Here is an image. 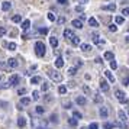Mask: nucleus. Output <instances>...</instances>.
Returning a JSON list of instances; mask_svg holds the SVG:
<instances>
[{
    "label": "nucleus",
    "mask_w": 129,
    "mask_h": 129,
    "mask_svg": "<svg viewBox=\"0 0 129 129\" xmlns=\"http://www.w3.org/2000/svg\"><path fill=\"white\" fill-rule=\"evenodd\" d=\"M0 106H3V107H6V106H7V103H6V102H0Z\"/></svg>",
    "instance_id": "nucleus-57"
},
{
    "label": "nucleus",
    "mask_w": 129,
    "mask_h": 129,
    "mask_svg": "<svg viewBox=\"0 0 129 129\" xmlns=\"http://www.w3.org/2000/svg\"><path fill=\"white\" fill-rule=\"evenodd\" d=\"M5 34H6V28L5 26H0V36H3Z\"/></svg>",
    "instance_id": "nucleus-46"
},
{
    "label": "nucleus",
    "mask_w": 129,
    "mask_h": 129,
    "mask_svg": "<svg viewBox=\"0 0 129 129\" xmlns=\"http://www.w3.org/2000/svg\"><path fill=\"white\" fill-rule=\"evenodd\" d=\"M55 67H57V68H61V67H64V59L61 58V57H58V58L55 59Z\"/></svg>",
    "instance_id": "nucleus-20"
},
{
    "label": "nucleus",
    "mask_w": 129,
    "mask_h": 129,
    "mask_svg": "<svg viewBox=\"0 0 129 129\" xmlns=\"http://www.w3.org/2000/svg\"><path fill=\"white\" fill-rule=\"evenodd\" d=\"M48 87H49V84H48L47 81H44V83L41 84V90H42V91H47V90H48Z\"/></svg>",
    "instance_id": "nucleus-33"
},
{
    "label": "nucleus",
    "mask_w": 129,
    "mask_h": 129,
    "mask_svg": "<svg viewBox=\"0 0 129 129\" xmlns=\"http://www.w3.org/2000/svg\"><path fill=\"white\" fill-rule=\"evenodd\" d=\"M7 65H9V67H12V68H16V67L19 65V62H18V59L9 58V59H7Z\"/></svg>",
    "instance_id": "nucleus-12"
},
{
    "label": "nucleus",
    "mask_w": 129,
    "mask_h": 129,
    "mask_svg": "<svg viewBox=\"0 0 129 129\" xmlns=\"http://www.w3.org/2000/svg\"><path fill=\"white\" fill-rule=\"evenodd\" d=\"M78 3H81V5H86V3H88V0H77Z\"/></svg>",
    "instance_id": "nucleus-56"
},
{
    "label": "nucleus",
    "mask_w": 129,
    "mask_h": 129,
    "mask_svg": "<svg viewBox=\"0 0 129 129\" xmlns=\"http://www.w3.org/2000/svg\"><path fill=\"white\" fill-rule=\"evenodd\" d=\"M39 34H41V35H47L48 34V28H41V29H39Z\"/></svg>",
    "instance_id": "nucleus-44"
},
{
    "label": "nucleus",
    "mask_w": 129,
    "mask_h": 129,
    "mask_svg": "<svg viewBox=\"0 0 129 129\" xmlns=\"http://www.w3.org/2000/svg\"><path fill=\"white\" fill-rule=\"evenodd\" d=\"M99 115H100V117L102 119H106V117L109 116V110H107V107H100V110H99Z\"/></svg>",
    "instance_id": "nucleus-10"
},
{
    "label": "nucleus",
    "mask_w": 129,
    "mask_h": 129,
    "mask_svg": "<svg viewBox=\"0 0 129 129\" xmlns=\"http://www.w3.org/2000/svg\"><path fill=\"white\" fill-rule=\"evenodd\" d=\"M7 48H9V51H15L16 49V44L15 42H10V44H7Z\"/></svg>",
    "instance_id": "nucleus-35"
},
{
    "label": "nucleus",
    "mask_w": 129,
    "mask_h": 129,
    "mask_svg": "<svg viewBox=\"0 0 129 129\" xmlns=\"http://www.w3.org/2000/svg\"><path fill=\"white\" fill-rule=\"evenodd\" d=\"M112 128H113V123H109V122L105 123V129H112Z\"/></svg>",
    "instance_id": "nucleus-48"
},
{
    "label": "nucleus",
    "mask_w": 129,
    "mask_h": 129,
    "mask_svg": "<svg viewBox=\"0 0 129 129\" xmlns=\"http://www.w3.org/2000/svg\"><path fill=\"white\" fill-rule=\"evenodd\" d=\"M45 44L42 41H36L35 42V54L38 55V57H44L45 55Z\"/></svg>",
    "instance_id": "nucleus-1"
},
{
    "label": "nucleus",
    "mask_w": 129,
    "mask_h": 129,
    "mask_svg": "<svg viewBox=\"0 0 129 129\" xmlns=\"http://www.w3.org/2000/svg\"><path fill=\"white\" fill-rule=\"evenodd\" d=\"M91 36H93V42H94V44H97V45H103V44H105L103 39H100L99 34H93Z\"/></svg>",
    "instance_id": "nucleus-11"
},
{
    "label": "nucleus",
    "mask_w": 129,
    "mask_h": 129,
    "mask_svg": "<svg viewBox=\"0 0 129 129\" xmlns=\"http://www.w3.org/2000/svg\"><path fill=\"white\" fill-rule=\"evenodd\" d=\"M25 125H26V119H25L23 116H19L18 117V126L19 128H23Z\"/></svg>",
    "instance_id": "nucleus-18"
},
{
    "label": "nucleus",
    "mask_w": 129,
    "mask_h": 129,
    "mask_svg": "<svg viewBox=\"0 0 129 129\" xmlns=\"http://www.w3.org/2000/svg\"><path fill=\"white\" fill-rule=\"evenodd\" d=\"M61 103H62V107H64V109H71V102H70V100L62 99V102H61Z\"/></svg>",
    "instance_id": "nucleus-25"
},
{
    "label": "nucleus",
    "mask_w": 129,
    "mask_h": 129,
    "mask_svg": "<svg viewBox=\"0 0 129 129\" xmlns=\"http://www.w3.org/2000/svg\"><path fill=\"white\" fill-rule=\"evenodd\" d=\"M29 103H30V99H29V97H22L19 105H20V106H28Z\"/></svg>",
    "instance_id": "nucleus-23"
},
{
    "label": "nucleus",
    "mask_w": 129,
    "mask_h": 129,
    "mask_svg": "<svg viewBox=\"0 0 129 129\" xmlns=\"http://www.w3.org/2000/svg\"><path fill=\"white\" fill-rule=\"evenodd\" d=\"M122 15L123 16H129V7H123L122 9Z\"/></svg>",
    "instance_id": "nucleus-41"
},
{
    "label": "nucleus",
    "mask_w": 129,
    "mask_h": 129,
    "mask_svg": "<svg viewBox=\"0 0 129 129\" xmlns=\"http://www.w3.org/2000/svg\"><path fill=\"white\" fill-rule=\"evenodd\" d=\"M93 100L96 102V103H102L103 102V97L100 96V93L97 91V93H94V97H93Z\"/></svg>",
    "instance_id": "nucleus-22"
},
{
    "label": "nucleus",
    "mask_w": 129,
    "mask_h": 129,
    "mask_svg": "<svg viewBox=\"0 0 129 129\" xmlns=\"http://www.w3.org/2000/svg\"><path fill=\"white\" fill-rule=\"evenodd\" d=\"M47 125V120L44 119H39V117H32V128L36 129V128H44Z\"/></svg>",
    "instance_id": "nucleus-2"
},
{
    "label": "nucleus",
    "mask_w": 129,
    "mask_h": 129,
    "mask_svg": "<svg viewBox=\"0 0 129 129\" xmlns=\"http://www.w3.org/2000/svg\"><path fill=\"white\" fill-rule=\"evenodd\" d=\"M76 12H83V6H77L76 7Z\"/></svg>",
    "instance_id": "nucleus-55"
},
{
    "label": "nucleus",
    "mask_w": 129,
    "mask_h": 129,
    "mask_svg": "<svg viewBox=\"0 0 129 129\" xmlns=\"http://www.w3.org/2000/svg\"><path fill=\"white\" fill-rule=\"evenodd\" d=\"M58 23H65V18H62V16H61V18H58Z\"/></svg>",
    "instance_id": "nucleus-52"
},
{
    "label": "nucleus",
    "mask_w": 129,
    "mask_h": 129,
    "mask_svg": "<svg viewBox=\"0 0 129 129\" xmlns=\"http://www.w3.org/2000/svg\"><path fill=\"white\" fill-rule=\"evenodd\" d=\"M80 38H78V36H74V38H73V39H71V44H73V45H74V47H77V45H80Z\"/></svg>",
    "instance_id": "nucleus-26"
},
{
    "label": "nucleus",
    "mask_w": 129,
    "mask_h": 129,
    "mask_svg": "<svg viewBox=\"0 0 129 129\" xmlns=\"http://www.w3.org/2000/svg\"><path fill=\"white\" fill-rule=\"evenodd\" d=\"M48 76L51 77V80H54V81H57V83L62 81V76L59 74L58 71H55V70H49L48 71Z\"/></svg>",
    "instance_id": "nucleus-3"
},
{
    "label": "nucleus",
    "mask_w": 129,
    "mask_h": 129,
    "mask_svg": "<svg viewBox=\"0 0 129 129\" xmlns=\"http://www.w3.org/2000/svg\"><path fill=\"white\" fill-rule=\"evenodd\" d=\"M76 103H77V105H80V106H86V105H87V99H86L84 96H77Z\"/></svg>",
    "instance_id": "nucleus-9"
},
{
    "label": "nucleus",
    "mask_w": 129,
    "mask_h": 129,
    "mask_svg": "<svg viewBox=\"0 0 129 129\" xmlns=\"http://www.w3.org/2000/svg\"><path fill=\"white\" fill-rule=\"evenodd\" d=\"M109 29H110L112 32H116V30H117V26H116V25H110V26H109Z\"/></svg>",
    "instance_id": "nucleus-50"
},
{
    "label": "nucleus",
    "mask_w": 129,
    "mask_h": 129,
    "mask_svg": "<svg viewBox=\"0 0 129 129\" xmlns=\"http://www.w3.org/2000/svg\"><path fill=\"white\" fill-rule=\"evenodd\" d=\"M38 83H41V77H32L30 78V84H38Z\"/></svg>",
    "instance_id": "nucleus-28"
},
{
    "label": "nucleus",
    "mask_w": 129,
    "mask_h": 129,
    "mask_svg": "<svg viewBox=\"0 0 129 129\" xmlns=\"http://www.w3.org/2000/svg\"><path fill=\"white\" fill-rule=\"evenodd\" d=\"M117 115H119V120H120V122H126V119H128V115H125V112L123 110H119V113H117Z\"/></svg>",
    "instance_id": "nucleus-16"
},
{
    "label": "nucleus",
    "mask_w": 129,
    "mask_h": 129,
    "mask_svg": "<svg viewBox=\"0 0 129 129\" xmlns=\"http://www.w3.org/2000/svg\"><path fill=\"white\" fill-rule=\"evenodd\" d=\"M128 116H129V112H128Z\"/></svg>",
    "instance_id": "nucleus-60"
},
{
    "label": "nucleus",
    "mask_w": 129,
    "mask_h": 129,
    "mask_svg": "<svg viewBox=\"0 0 129 129\" xmlns=\"http://www.w3.org/2000/svg\"><path fill=\"white\" fill-rule=\"evenodd\" d=\"M12 20L13 22H16V23H19V22L22 20V16H20V15H15V16L12 18Z\"/></svg>",
    "instance_id": "nucleus-32"
},
{
    "label": "nucleus",
    "mask_w": 129,
    "mask_h": 129,
    "mask_svg": "<svg viewBox=\"0 0 129 129\" xmlns=\"http://www.w3.org/2000/svg\"><path fill=\"white\" fill-rule=\"evenodd\" d=\"M68 123H70L71 126H77V125H78V120L74 119V117H70V119H68Z\"/></svg>",
    "instance_id": "nucleus-27"
},
{
    "label": "nucleus",
    "mask_w": 129,
    "mask_h": 129,
    "mask_svg": "<svg viewBox=\"0 0 129 129\" xmlns=\"http://www.w3.org/2000/svg\"><path fill=\"white\" fill-rule=\"evenodd\" d=\"M123 86H129V74L126 76V78H123Z\"/></svg>",
    "instance_id": "nucleus-47"
},
{
    "label": "nucleus",
    "mask_w": 129,
    "mask_h": 129,
    "mask_svg": "<svg viewBox=\"0 0 129 129\" xmlns=\"http://www.w3.org/2000/svg\"><path fill=\"white\" fill-rule=\"evenodd\" d=\"M71 25H73L74 28H77V29H81L83 28V22L81 20H78V19H74V20L71 22Z\"/></svg>",
    "instance_id": "nucleus-13"
},
{
    "label": "nucleus",
    "mask_w": 129,
    "mask_h": 129,
    "mask_svg": "<svg viewBox=\"0 0 129 129\" xmlns=\"http://www.w3.org/2000/svg\"><path fill=\"white\" fill-rule=\"evenodd\" d=\"M10 7H12V3L10 2H3L2 3V10H5V12L10 10Z\"/></svg>",
    "instance_id": "nucleus-14"
},
{
    "label": "nucleus",
    "mask_w": 129,
    "mask_h": 129,
    "mask_svg": "<svg viewBox=\"0 0 129 129\" xmlns=\"http://www.w3.org/2000/svg\"><path fill=\"white\" fill-rule=\"evenodd\" d=\"M18 94H19V96H20V94H26V88H19Z\"/></svg>",
    "instance_id": "nucleus-51"
},
{
    "label": "nucleus",
    "mask_w": 129,
    "mask_h": 129,
    "mask_svg": "<svg viewBox=\"0 0 129 129\" xmlns=\"http://www.w3.org/2000/svg\"><path fill=\"white\" fill-rule=\"evenodd\" d=\"M115 96H116V99L120 102V103H126L128 100H126V96H125V93H123L122 90H116L115 91Z\"/></svg>",
    "instance_id": "nucleus-5"
},
{
    "label": "nucleus",
    "mask_w": 129,
    "mask_h": 129,
    "mask_svg": "<svg viewBox=\"0 0 129 129\" xmlns=\"http://www.w3.org/2000/svg\"><path fill=\"white\" fill-rule=\"evenodd\" d=\"M29 28H30V22L28 20V19H26V20H23V22H22V29H23V30H28Z\"/></svg>",
    "instance_id": "nucleus-24"
},
{
    "label": "nucleus",
    "mask_w": 129,
    "mask_h": 129,
    "mask_svg": "<svg viewBox=\"0 0 129 129\" xmlns=\"http://www.w3.org/2000/svg\"><path fill=\"white\" fill-rule=\"evenodd\" d=\"M110 68H112V70H116V68H117V62L115 61V59H112V61H110Z\"/></svg>",
    "instance_id": "nucleus-38"
},
{
    "label": "nucleus",
    "mask_w": 129,
    "mask_h": 129,
    "mask_svg": "<svg viewBox=\"0 0 129 129\" xmlns=\"http://www.w3.org/2000/svg\"><path fill=\"white\" fill-rule=\"evenodd\" d=\"M51 122L52 123H58V116H57V115H51Z\"/></svg>",
    "instance_id": "nucleus-40"
},
{
    "label": "nucleus",
    "mask_w": 129,
    "mask_h": 129,
    "mask_svg": "<svg viewBox=\"0 0 129 129\" xmlns=\"http://www.w3.org/2000/svg\"><path fill=\"white\" fill-rule=\"evenodd\" d=\"M88 129H99V125H97V123H91V125L88 126Z\"/></svg>",
    "instance_id": "nucleus-49"
},
{
    "label": "nucleus",
    "mask_w": 129,
    "mask_h": 129,
    "mask_svg": "<svg viewBox=\"0 0 129 129\" xmlns=\"http://www.w3.org/2000/svg\"><path fill=\"white\" fill-rule=\"evenodd\" d=\"M32 99H34V100H38V99H39V91H38V90H35V91L32 93Z\"/></svg>",
    "instance_id": "nucleus-39"
},
{
    "label": "nucleus",
    "mask_w": 129,
    "mask_h": 129,
    "mask_svg": "<svg viewBox=\"0 0 129 129\" xmlns=\"http://www.w3.org/2000/svg\"><path fill=\"white\" fill-rule=\"evenodd\" d=\"M96 62H97V64H100V62H103V61H102V58H96Z\"/></svg>",
    "instance_id": "nucleus-58"
},
{
    "label": "nucleus",
    "mask_w": 129,
    "mask_h": 129,
    "mask_svg": "<svg viewBox=\"0 0 129 129\" xmlns=\"http://www.w3.org/2000/svg\"><path fill=\"white\" fill-rule=\"evenodd\" d=\"M19 80H20V77H19L18 74H13V76H10V77H9V81H7L9 87H12V86H16V84H19Z\"/></svg>",
    "instance_id": "nucleus-4"
},
{
    "label": "nucleus",
    "mask_w": 129,
    "mask_h": 129,
    "mask_svg": "<svg viewBox=\"0 0 129 129\" xmlns=\"http://www.w3.org/2000/svg\"><path fill=\"white\" fill-rule=\"evenodd\" d=\"M102 10L115 12V10H116V5H115V3H110V5H105V6H102Z\"/></svg>",
    "instance_id": "nucleus-8"
},
{
    "label": "nucleus",
    "mask_w": 129,
    "mask_h": 129,
    "mask_svg": "<svg viewBox=\"0 0 129 129\" xmlns=\"http://www.w3.org/2000/svg\"><path fill=\"white\" fill-rule=\"evenodd\" d=\"M105 76H106V78H107L110 83H115V80H116V78H115V76L112 74L110 71H105Z\"/></svg>",
    "instance_id": "nucleus-17"
},
{
    "label": "nucleus",
    "mask_w": 129,
    "mask_h": 129,
    "mask_svg": "<svg viewBox=\"0 0 129 129\" xmlns=\"http://www.w3.org/2000/svg\"><path fill=\"white\" fill-rule=\"evenodd\" d=\"M99 86H100V90L102 91H109V84H107V81H106L105 78H100V81H99Z\"/></svg>",
    "instance_id": "nucleus-6"
},
{
    "label": "nucleus",
    "mask_w": 129,
    "mask_h": 129,
    "mask_svg": "<svg viewBox=\"0 0 129 129\" xmlns=\"http://www.w3.org/2000/svg\"><path fill=\"white\" fill-rule=\"evenodd\" d=\"M115 20H116V23H117V25H120V23H123V22H125L123 16H116V18H115Z\"/></svg>",
    "instance_id": "nucleus-34"
},
{
    "label": "nucleus",
    "mask_w": 129,
    "mask_h": 129,
    "mask_svg": "<svg viewBox=\"0 0 129 129\" xmlns=\"http://www.w3.org/2000/svg\"><path fill=\"white\" fill-rule=\"evenodd\" d=\"M80 48H81L84 52H88V51H91V49H93L91 45H88V44H80Z\"/></svg>",
    "instance_id": "nucleus-19"
},
{
    "label": "nucleus",
    "mask_w": 129,
    "mask_h": 129,
    "mask_svg": "<svg viewBox=\"0 0 129 129\" xmlns=\"http://www.w3.org/2000/svg\"><path fill=\"white\" fill-rule=\"evenodd\" d=\"M49 42H51V47H52L54 49L58 47V39H57V36H51V38H49Z\"/></svg>",
    "instance_id": "nucleus-15"
},
{
    "label": "nucleus",
    "mask_w": 129,
    "mask_h": 129,
    "mask_svg": "<svg viewBox=\"0 0 129 129\" xmlns=\"http://www.w3.org/2000/svg\"><path fill=\"white\" fill-rule=\"evenodd\" d=\"M83 91H84V93H86V94H90V91H91V90H90V87H88L87 84H86V86L83 87Z\"/></svg>",
    "instance_id": "nucleus-43"
},
{
    "label": "nucleus",
    "mask_w": 129,
    "mask_h": 129,
    "mask_svg": "<svg viewBox=\"0 0 129 129\" xmlns=\"http://www.w3.org/2000/svg\"><path fill=\"white\" fill-rule=\"evenodd\" d=\"M58 93L59 94H65L67 93V87H65V86H61V87L58 88Z\"/></svg>",
    "instance_id": "nucleus-36"
},
{
    "label": "nucleus",
    "mask_w": 129,
    "mask_h": 129,
    "mask_svg": "<svg viewBox=\"0 0 129 129\" xmlns=\"http://www.w3.org/2000/svg\"><path fill=\"white\" fill-rule=\"evenodd\" d=\"M36 113H38V115L45 113V107H44V106H36Z\"/></svg>",
    "instance_id": "nucleus-29"
},
{
    "label": "nucleus",
    "mask_w": 129,
    "mask_h": 129,
    "mask_svg": "<svg viewBox=\"0 0 129 129\" xmlns=\"http://www.w3.org/2000/svg\"><path fill=\"white\" fill-rule=\"evenodd\" d=\"M73 117H74V119H77V120H80V119H81V113H80V112H74V115H73Z\"/></svg>",
    "instance_id": "nucleus-37"
},
{
    "label": "nucleus",
    "mask_w": 129,
    "mask_h": 129,
    "mask_svg": "<svg viewBox=\"0 0 129 129\" xmlns=\"http://www.w3.org/2000/svg\"><path fill=\"white\" fill-rule=\"evenodd\" d=\"M105 58L106 59H113V52H110V51H107V52H105Z\"/></svg>",
    "instance_id": "nucleus-31"
},
{
    "label": "nucleus",
    "mask_w": 129,
    "mask_h": 129,
    "mask_svg": "<svg viewBox=\"0 0 129 129\" xmlns=\"http://www.w3.org/2000/svg\"><path fill=\"white\" fill-rule=\"evenodd\" d=\"M74 36H76V34H74L71 29H64V38H65V41H67V39H68V41H71Z\"/></svg>",
    "instance_id": "nucleus-7"
},
{
    "label": "nucleus",
    "mask_w": 129,
    "mask_h": 129,
    "mask_svg": "<svg viewBox=\"0 0 129 129\" xmlns=\"http://www.w3.org/2000/svg\"><path fill=\"white\" fill-rule=\"evenodd\" d=\"M48 19H49L51 22H54V20H55V15H54L52 12H49V13H48Z\"/></svg>",
    "instance_id": "nucleus-42"
},
{
    "label": "nucleus",
    "mask_w": 129,
    "mask_h": 129,
    "mask_svg": "<svg viewBox=\"0 0 129 129\" xmlns=\"http://www.w3.org/2000/svg\"><path fill=\"white\" fill-rule=\"evenodd\" d=\"M57 2H58L59 5H67V3H68L67 0H57Z\"/></svg>",
    "instance_id": "nucleus-54"
},
{
    "label": "nucleus",
    "mask_w": 129,
    "mask_h": 129,
    "mask_svg": "<svg viewBox=\"0 0 129 129\" xmlns=\"http://www.w3.org/2000/svg\"><path fill=\"white\" fill-rule=\"evenodd\" d=\"M67 84H68V87H70V88H74V87L77 86V83H76V81H68Z\"/></svg>",
    "instance_id": "nucleus-45"
},
{
    "label": "nucleus",
    "mask_w": 129,
    "mask_h": 129,
    "mask_svg": "<svg viewBox=\"0 0 129 129\" xmlns=\"http://www.w3.org/2000/svg\"><path fill=\"white\" fill-rule=\"evenodd\" d=\"M88 25L93 26V28H97V26H99V22H97L94 18H88Z\"/></svg>",
    "instance_id": "nucleus-21"
},
{
    "label": "nucleus",
    "mask_w": 129,
    "mask_h": 129,
    "mask_svg": "<svg viewBox=\"0 0 129 129\" xmlns=\"http://www.w3.org/2000/svg\"><path fill=\"white\" fill-rule=\"evenodd\" d=\"M77 71H78V70H77L76 67H71V68H68V74H70V76H76Z\"/></svg>",
    "instance_id": "nucleus-30"
},
{
    "label": "nucleus",
    "mask_w": 129,
    "mask_h": 129,
    "mask_svg": "<svg viewBox=\"0 0 129 129\" xmlns=\"http://www.w3.org/2000/svg\"><path fill=\"white\" fill-rule=\"evenodd\" d=\"M36 129H44V128H36Z\"/></svg>",
    "instance_id": "nucleus-59"
},
{
    "label": "nucleus",
    "mask_w": 129,
    "mask_h": 129,
    "mask_svg": "<svg viewBox=\"0 0 129 129\" xmlns=\"http://www.w3.org/2000/svg\"><path fill=\"white\" fill-rule=\"evenodd\" d=\"M81 65H83V62L80 61V59H77V61H76V68H77V67H81Z\"/></svg>",
    "instance_id": "nucleus-53"
}]
</instances>
